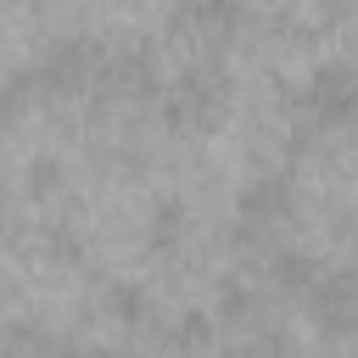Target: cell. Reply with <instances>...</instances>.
<instances>
[{
  "mask_svg": "<svg viewBox=\"0 0 358 358\" xmlns=\"http://www.w3.org/2000/svg\"><path fill=\"white\" fill-rule=\"evenodd\" d=\"M302 308L313 313V324L330 341H352L358 336V274L352 268H324L313 280V291L302 296Z\"/></svg>",
  "mask_w": 358,
  "mask_h": 358,
  "instance_id": "5",
  "label": "cell"
},
{
  "mask_svg": "<svg viewBox=\"0 0 358 358\" xmlns=\"http://www.w3.org/2000/svg\"><path fill=\"white\" fill-rule=\"evenodd\" d=\"M106 313H112L117 324H129V330H157V319H151V291L134 285V280H112V285H106Z\"/></svg>",
  "mask_w": 358,
  "mask_h": 358,
  "instance_id": "9",
  "label": "cell"
},
{
  "mask_svg": "<svg viewBox=\"0 0 358 358\" xmlns=\"http://www.w3.org/2000/svg\"><path fill=\"white\" fill-rule=\"evenodd\" d=\"M62 190H67V168H62L56 157H34V162H28V196L56 201Z\"/></svg>",
  "mask_w": 358,
  "mask_h": 358,
  "instance_id": "12",
  "label": "cell"
},
{
  "mask_svg": "<svg viewBox=\"0 0 358 358\" xmlns=\"http://www.w3.org/2000/svg\"><path fill=\"white\" fill-rule=\"evenodd\" d=\"M257 274L274 285V296H291V302H302V296L313 291V280L324 274V263H313L308 252H274V257H268Z\"/></svg>",
  "mask_w": 358,
  "mask_h": 358,
  "instance_id": "7",
  "label": "cell"
},
{
  "mask_svg": "<svg viewBox=\"0 0 358 358\" xmlns=\"http://www.w3.org/2000/svg\"><path fill=\"white\" fill-rule=\"evenodd\" d=\"M291 213H296V196H291V179L285 173H257L241 190V201H235V224L263 229V235H280L291 224Z\"/></svg>",
  "mask_w": 358,
  "mask_h": 358,
  "instance_id": "6",
  "label": "cell"
},
{
  "mask_svg": "<svg viewBox=\"0 0 358 358\" xmlns=\"http://www.w3.org/2000/svg\"><path fill=\"white\" fill-rule=\"evenodd\" d=\"M296 106V123H313V129H352L358 123V73L347 62H324L313 67V78L291 95Z\"/></svg>",
  "mask_w": 358,
  "mask_h": 358,
  "instance_id": "4",
  "label": "cell"
},
{
  "mask_svg": "<svg viewBox=\"0 0 358 358\" xmlns=\"http://www.w3.org/2000/svg\"><path fill=\"white\" fill-rule=\"evenodd\" d=\"M213 336H218L213 313H179V319L162 330L168 352H179V358H201V352H213Z\"/></svg>",
  "mask_w": 358,
  "mask_h": 358,
  "instance_id": "10",
  "label": "cell"
},
{
  "mask_svg": "<svg viewBox=\"0 0 358 358\" xmlns=\"http://www.w3.org/2000/svg\"><path fill=\"white\" fill-rule=\"evenodd\" d=\"M162 112L179 134H213L229 117V73L224 62H190L168 90H162Z\"/></svg>",
  "mask_w": 358,
  "mask_h": 358,
  "instance_id": "2",
  "label": "cell"
},
{
  "mask_svg": "<svg viewBox=\"0 0 358 358\" xmlns=\"http://www.w3.org/2000/svg\"><path fill=\"white\" fill-rule=\"evenodd\" d=\"M56 358H129V352H112V347H78V341H62Z\"/></svg>",
  "mask_w": 358,
  "mask_h": 358,
  "instance_id": "14",
  "label": "cell"
},
{
  "mask_svg": "<svg viewBox=\"0 0 358 358\" xmlns=\"http://www.w3.org/2000/svg\"><path fill=\"white\" fill-rule=\"evenodd\" d=\"M56 336L50 330H39V324H28V319H17V324H6L0 330V358H56Z\"/></svg>",
  "mask_w": 358,
  "mask_h": 358,
  "instance_id": "11",
  "label": "cell"
},
{
  "mask_svg": "<svg viewBox=\"0 0 358 358\" xmlns=\"http://www.w3.org/2000/svg\"><path fill=\"white\" fill-rule=\"evenodd\" d=\"M168 34L196 50V62H224V50L246 34L241 0H179L168 11Z\"/></svg>",
  "mask_w": 358,
  "mask_h": 358,
  "instance_id": "3",
  "label": "cell"
},
{
  "mask_svg": "<svg viewBox=\"0 0 358 358\" xmlns=\"http://www.w3.org/2000/svg\"><path fill=\"white\" fill-rule=\"evenodd\" d=\"M39 246H45V257H50V263H78V257H84V246H78V235H73L67 224H45Z\"/></svg>",
  "mask_w": 358,
  "mask_h": 358,
  "instance_id": "13",
  "label": "cell"
},
{
  "mask_svg": "<svg viewBox=\"0 0 358 358\" xmlns=\"http://www.w3.org/2000/svg\"><path fill=\"white\" fill-rule=\"evenodd\" d=\"M185 235H190V207L185 201H157L151 207V224H145V246L157 252V257H173L179 246H185Z\"/></svg>",
  "mask_w": 358,
  "mask_h": 358,
  "instance_id": "8",
  "label": "cell"
},
{
  "mask_svg": "<svg viewBox=\"0 0 358 358\" xmlns=\"http://www.w3.org/2000/svg\"><path fill=\"white\" fill-rule=\"evenodd\" d=\"M101 73H106V45L73 34V39H50L39 50V62L28 67V84H34V101L56 106V101L95 95L101 90Z\"/></svg>",
  "mask_w": 358,
  "mask_h": 358,
  "instance_id": "1",
  "label": "cell"
}]
</instances>
